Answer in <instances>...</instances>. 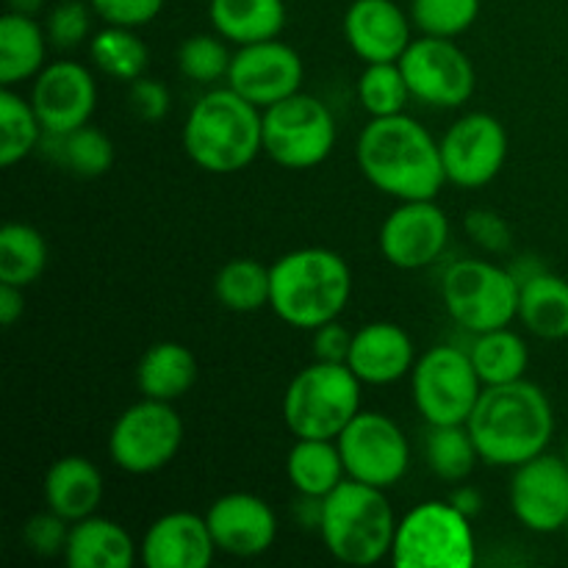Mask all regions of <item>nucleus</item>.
<instances>
[{"label":"nucleus","mask_w":568,"mask_h":568,"mask_svg":"<svg viewBox=\"0 0 568 568\" xmlns=\"http://www.w3.org/2000/svg\"><path fill=\"white\" fill-rule=\"evenodd\" d=\"M355 159L366 181L394 200H436L447 183L442 142L405 111L372 116L361 131Z\"/></svg>","instance_id":"f257e3e1"},{"label":"nucleus","mask_w":568,"mask_h":568,"mask_svg":"<svg viewBox=\"0 0 568 568\" xmlns=\"http://www.w3.org/2000/svg\"><path fill=\"white\" fill-rule=\"evenodd\" d=\"M466 427L480 460L510 469L547 453L555 436V410L547 392L521 377L483 388Z\"/></svg>","instance_id":"f03ea898"},{"label":"nucleus","mask_w":568,"mask_h":568,"mask_svg":"<svg viewBox=\"0 0 568 568\" xmlns=\"http://www.w3.org/2000/svg\"><path fill=\"white\" fill-rule=\"evenodd\" d=\"M183 148L211 175L247 170L264 150V111L236 89H211L189 109Z\"/></svg>","instance_id":"7ed1b4c3"},{"label":"nucleus","mask_w":568,"mask_h":568,"mask_svg":"<svg viewBox=\"0 0 568 568\" xmlns=\"http://www.w3.org/2000/svg\"><path fill=\"white\" fill-rule=\"evenodd\" d=\"M272 270L270 308L297 331H316L342 316L353 297L349 264L327 247H300L281 255Z\"/></svg>","instance_id":"20e7f679"},{"label":"nucleus","mask_w":568,"mask_h":568,"mask_svg":"<svg viewBox=\"0 0 568 568\" xmlns=\"http://www.w3.org/2000/svg\"><path fill=\"white\" fill-rule=\"evenodd\" d=\"M320 536L327 552L347 566H375L392 558L394 519L386 488L347 477L320 503Z\"/></svg>","instance_id":"39448f33"},{"label":"nucleus","mask_w":568,"mask_h":568,"mask_svg":"<svg viewBox=\"0 0 568 568\" xmlns=\"http://www.w3.org/2000/svg\"><path fill=\"white\" fill-rule=\"evenodd\" d=\"M361 386L347 364L314 361L283 394V422L294 438H338L361 410Z\"/></svg>","instance_id":"423d86ee"},{"label":"nucleus","mask_w":568,"mask_h":568,"mask_svg":"<svg viewBox=\"0 0 568 568\" xmlns=\"http://www.w3.org/2000/svg\"><path fill=\"white\" fill-rule=\"evenodd\" d=\"M392 564L397 568H471L477 564L471 519L442 499L416 505L397 521Z\"/></svg>","instance_id":"0eeeda50"},{"label":"nucleus","mask_w":568,"mask_h":568,"mask_svg":"<svg viewBox=\"0 0 568 568\" xmlns=\"http://www.w3.org/2000/svg\"><path fill=\"white\" fill-rule=\"evenodd\" d=\"M442 297L447 314L464 331H497L519 316V277L491 261H455L444 272Z\"/></svg>","instance_id":"6e6552de"},{"label":"nucleus","mask_w":568,"mask_h":568,"mask_svg":"<svg viewBox=\"0 0 568 568\" xmlns=\"http://www.w3.org/2000/svg\"><path fill=\"white\" fill-rule=\"evenodd\" d=\"M483 388L469 349L453 344L430 347L410 369V394L427 427L466 425Z\"/></svg>","instance_id":"1a4fd4ad"},{"label":"nucleus","mask_w":568,"mask_h":568,"mask_svg":"<svg viewBox=\"0 0 568 568\" xmlns=\"http://www.w3.org/2000/svg\"><path fill=\"white\" fill-rule=\"evenodd\" d=\"M336 148L333 111L314 94L297 92L264 109V153L286 170H314Z\"/></svg>","instance_id":"9d476101"},{"label":"nucleus","mask_w":568,"mask_h":568,"mask_svg":"<svg viewBox=\"0 0 568 568\" xmlns=\"http://www.w3.org/2000/svg\"><path fill=\"white\" fill-rule=\"evenodd\" d=\"M183 447V419L172 403L144 397L116 416L109 455L128 475H153L170 466Z\"/></svg>","instance_id":"9b49d317"},{"label":"nucleus","mask_w":568,"mask_h":568,"mask_svg":"<svg viewBox=\"0 0 568 568\" xmlns=\"http://www.w3.org/2000/svg\"><path fill=\"white\" fill-rule=\"evenodd\" d=\"M347 477L377 488L397 486L410 466V444L403 427L377 410H358L336 438Z\"/></svg>","instance_id":"f8f14e48"},{"label":"nucleus","mask_w":568,"mask_h":568,"mask_svg":"<svg viewBox=\"0 0 568 568\" xmlns=\"http://www.w3.org/2000/svg\"><path fill=\"white\" fill-rule=\"evenodd\" d=\"M399 67L410 94L433 109H460L475 94V64L447 37L422 33L408 44Z\"/></svg>","instance_id":"ddd939ff"},{"label":"nucleus","mask_w":568,"mask_h":568,"mask_svg":"<svg viewBox=\"0 0 568 568\" xmlns=\"http://www.w3.org/2000/svg\"><path fill=\"white\" fill-rule=\"evenodd\" d=\"M508 131L486 111H471L449 125L442 139V161L447 183L460 189L488 186L508 161Z\"/></svg>","instance_id":"4468645a"},{"label":"nucleus","mask_w":568,"mask_h":568,"mask_svg":"<svg viewBox=\"0 0 568 568\" xmlns=\"http://www.w3.org/2000/svg\"><path fill=\"white\" fill-rule=\"evenodd\" d=\"M510 510L521 527L538 536L564 530L568 521V464L564 455L541 453L514 466Z\"/></svg>","instance_id":"2eb2a0df"},{"label":"nucleus","mask_w":568,"mask_h":568,"mask_svg":"<svg viewBox=\"0 0 568 568\" xmlns=\"http://www.w3.org/2000/svg\"><path fill=\"white\" fill-rule=\"evenodd\" d=\"M303 78L305 67L297 50L281 39H266V42L244 44L233 53L227 87L264 111L297 94Z\"/></svg>","instance_id":"dca6fc26"},{"label":"nucleus","mask_w":568,"mask_h":568,"mask_svg":"<svg viewBox=\"0 0 568 568\" xmlns=\"http://www.w3.org/2000/svg\"><path fill=\"white\" fill-rule=\"evenodd\" d=\"M449 242V220L436 200H399L381 227V253L397 270L436 264Z\"/></svg>","instance_id":"f3484780"},{"label":"nucleus","mask_w":568,"mask_h":568,"mask_svg":"<svg viewBox=\"0 0 568 568\" xmlns=\"http://www.w3.org/2000/svg\"><path fill=\"white\" fill-rule=\"evenodd\" d=\"M31 105L44 133H70L87 125L98 109V83L78 61H53L33 78Z\"/></svg>","instance_id":"a211bd4d"},{"label":"nucleus","mask_w":568,"mask_h":568,"mask_svg":"<svg viewBox=\"0 0 568 568\" xmlns=\"http://www.w3.org/2000/svg\"><path fill=\"white\" fill-rule=\"evenodd\" d=\"M205 521L216 549L231 558H258L277 538L275 510L247 491H231L214 499Z\"/></svg>","instance_id":"6ab92c4d"},{"label":"nucleus","mask_w":568,"mask_h":568,"mask_svg":"<svg viewBox=\"0 0 568 568\" xmlns=\"http://www.w3.org/2000/svg\"><path fill=\"white\" fill-rule=\"evenodd\" d=\"M216 552L205 516L189 510L159 516L139 544V558L148 568H209Z\"/></svg>","instance_id":"aec40b11"},{"label":"nucleus","mask_w":568,"mask_h":568,"mask_svg":"<svg viewBox=\"0 0 568 568\" xmlns=\"http://www.w3.org/2000/svg\"><path fill=\"white\" fill-rule=\"evenodd\" d=\"M403 9L394 0H353L344 11V39L364 64L399 61L414 42Z\"/></svg>","instance_id":"412c9836"},{"label":"nucleus","mask_w":568,"mask_h":568,"mask_svg":"<svg viewBox=\"0 0 568 568\" xmlns=\"http://www.w3.org/2000/svg\"><path fill=\"white\" fill-rule=\"evenodd\" d=\"M414 364V342L394 322H369L353 333L347 366L364 386H392L410 375Z\"/></svg>","instance_id":"4be33fe9"},{"label":"nucleus","mask_w":568,"mask_h":568,"mask_svg":"<svg viewBox=\"0 0 568 568\" xmlns=\"http://www.w3.org/2000/svg\"><path fill=\"white\" fill-rule=\"evenodd\" d=\"M44 503L67 521L92 516L103 503V475L83 455H64L44 475Z\"/></svg>","instance_id":"5701e85b"},{"label":"nucleus","mask_w":568,"mask_h":568,"mask_svg":"<svg viewBox=\"0 0 568 568\" xmlns=\"http://www.w3.org/2000/svg\"><path fill=\"white\" fill-rule=\"evenodd\" d=\"M61 558L72 568H131L136 544L120 521L92 514L72 521Z\"/></svg>","instance_id":"b1692460"},{"label":"nucleus","mask_w":568,"mask_h":568,"mask_svg":"<svg viewBox=\"0 0 568 568\" xmlns=\"http://www.w3.org/2000/svg\"><path fill=\"white\" fill-rule=\"evenodd\" d=\"M521 325L544 342L568 338V281L549 270H536L519 281Z\"/></svg>","instance_id":"393cba45"},{"label":"nucleus","mask_w":568,"mask_h":568,"mask_svg":"<svg viewBox=\"0 0 568 568\" xmlns=\"http://www.w3.org/2000/svg\"><path fill=\"white\" fill-rule=\"evenodd\" d=\"M200 377V364L192 349L181 342H159L144 349L136 366V383L142 397L175 403L186 397Z\"/></svg>","instance_id":"a878e982"},{"label":"nucleus","mask_w":568,"mask_h":568,"mask_svg":"<svg viewBox=\"0 0 568 568\" xmlns=\"http://www.w3.org/2000/svg\"><path fill=\"white\" fill-rule=\"evenodd\" d=\"M209 20L222 39L244 48L281 37L288 11L283 0H211Z\"/></svg>","instance_id":"bb28decb"},{"label":"nucleus","mask_w":568,"mask_h":568,"mask_svg":"<svg viewBox=\"0 0 568 568\" xmlns=\"http://www.w3.org/2000/svg\"><path fill=\"white\" fill-rule=\"evenodd\" d=\"M286 475L303 499H325L347 480L342 449L336 438H294L288 449Z\"/></svg>","instance_id":"cd10ccee"},{"label":"nucleus","mask_w":568,"mask_h":568,"mask_svg":"<svg viewBox=\"0 0 568 568\" xmlns=\"http://www.w3.org/2000/svg\"><path fill=\"white\" fill-rule=\"evenodd\" d=\"M48 31L37 22V17L6 11L0 20V83H17L37 78L44 70L48 55Z\"/></svg>","instance_id":"c85d7f7f"},{"label":"nucleus","mask_w":568,"mask_h":568,"mask_svg":"<svg viewBox=\"0 0 568 568\" xmlns=\"http://www.w3.org/2000/svg\"><path fill=\"white\" fill-rule=\"evenodd\" d=\"M466 349H469L471 364H475L483 386H503V383L521 381L527 366H530V347L519 333L510 331V325L475 333V342Z\"/></svg>","instance_id":"c756f323"},{"label":"nucleus","mask_w":568,"mask_h":568,"mask_svg":"<svg viewBox=\"0 0 568 568\" xmlns=\"http://www.w3.org/2000/svg\"><path fill=\"white\" fill-rule=\"evenodd\" d=\"M214 297L222 308L255 314L272 297V270L255 258H231L214 277Z\"/></svg>","instance_id":"7c9ffc66"},{"label":"nucleus","mask_w":568,"mask_h":568,"mask_svg":"<svg viewBox=\"0 0 568 568\" xmlns=\"http://www.w3.org/2000/svg\"><path fill=\"white\" fill-rule=\"evenodd\" d=\"M48 266V242L26 222H9L0 231V283L28 288Z\"/></svg>","instance_id":"2f4dec72"},{"label":"nucleus","mask_w":568,"mask_h":568,"mask_svg":"<svg viewBox=\"0 0 568 568\" xmlns=\"http://www.w3.org/2000/svg\"><path fill=\"white\" fill-rule=\"evenodd\" d=\"M89 55L103 75L122 83H133L136 78H142L150 59L148 44L142 42V37H136V28L122 26H105L103 31L94 33L89 42Z\"/></svg>","instance_id":"473e14b6"},{"label":"nucleus","mask_w":568,"mask_h":568,"mask_svg":"<svg viewBox=\"0 0 568 568\" xmlns=\"http://www.w3.org/2000/svg\"><path fill=\"white\" fill-rule=\"evenodd\" d=\"M53 148L50 155L78 178H100L114 164V142L100 128L81 125L70 133H44Z\"/></svg>","instance_id":"72a5a7b5"},{"label":"nucleus","mask_w":568,"mask_h":568,"mask_svg":"<svg viewBox=\"0 0 568 568\" xmlns=\"http://www.w3.org/2000/svg\"><path fill=\"white\" fill-rule=\"evenodd\" d=\"M44 128L31 100L11 87L0 89V164L14 166L42 144Z\"/></svg>","instance_id":"f704fd0d"},{"label":"nucleus","mask_w":568,"mask_h":568,"mask_svg":"<svg viewBox=\"0 0 568 568\" xmlns=\"http://www.w3.org/2000/svg\"><path fill=\"white\" fill-rule=\"evenodd\" d=\"M427 466L444 483H460L475 471L480 453L466 425H430L425 442Z\"/></svg>","instance_id":"c9c22d12"},{"label":"nucleus","mask_w":568,"mask_h":568,"mask_svg":"<svg viewBox=\"0 0 568 568\" xmlns=\"http://www.w3.org/2000/svg\"><path fill=\"white\" fill-rule=\"evenodd\" d=\"M408 98H414L403 75L399 61H377L366 64L358 78V100L369 116L403 114Z\"/></svg>","instance_id":"e433bc0d"},{"label":"nucleus","mask_w":568,"mask_h":568,"mask_svg":"<svg viewBox=\"0 0 568 568\" xmlns=\"http://www.w3.org/2000/svg\"><path fill=\"white\" fill-rule=\"evenodd\" d=\"M233 53L220 33H192L178 48V70L194 83H214L227 78Z\"/></svg>","instance_id":"4c0bfd02"},{"label":"nucleus","mask_w":568,"mask_h":568,"mask_svg":"<svg viewBox=\"0 0 568 568\" xmlns=\"http://www.w3.org/2000/svg\"><path fill=\"white\" fill-rule=\"evenodd\" d=\"M480 17V0H414L410 20L427 37L455 39Z\"/></svg>","instance_id":"58836bf2"},{"label":"nucleus","mask_w":568,"mask_h":568,"mask_svg":"<svg viewBox=\"0 0 568 568\" xmlns=\"http://www.w3.org/2000/svg\"><path fill=\"white\" fill-rule=\"evenodd\" d=\"M92 6L81 3V0H61L59 6H53L48 11V22H44L50 42L61 50H72L87 42L89 28H92Z\"/></svg>","instance_id":"ea45409f"},{"label":"nucleus","mask_w":568,"mask_h":568,"mask_svg":"<svg viewBox=\"0 0 568 568\" xmlns=\"http://www.w3.org/2000/svg\"><path fill=\"white\" fill-rule=\"evenodd\" d=\"M70 527L72 521H67L55 510H39L28 519L26 530H22V541L39 558H55V555H64Z\"/></svg>","instance_id":"a19ab883"},{"label":"nucleus","mask_w":568,"mask_h":568,"mask_svg":"<svg viewBox=\"0 0 568 568\" xmlns=\"http://www.w3.org/2000/svg\"><path fill=\"white\" fill-rule=\"evenodd\" d=\"M466 233L471 242L486 253H508L514 244V231H510L508 220L491 209H475L466 216Z\"/></svg>","instance_id":"79ce46f5"},{"label":"nucleus","mask_w":568,"mask_h":568,"mask_svg":"<svg viewBox=\"0 0 568 568\" xmlns=\"http://www.w3.org/2000/svg\"><path fill=\"white\" fill-rule=\"evenodd\" d=\"M89 6L105 26L142 28L161 14L164 0H89Z\"/></svg>","instance_id":"37998d69"},{"label":"nucleus","mask_w":568,"mask_h":568,"mask_svg":"<svg viewBox=\"0 0 568 568\" xmlns=\"http://www.w3.org/2000/svg\"><path fill=\"white\" fill-rule=\"evenodd\" d=\"M128 105H131L133 114L144 122H161L172 109V98L170 89L164 87L155 78H136L128 89Z\"/></svg>","instance_id":"c03bdc74"},{"label":"nucleus","mask_w":568,"mask_h":568,"mask_svg":"<svg viewBox=\"0 0 568 568\" xmlns=\"http://www.w3.org/2000/svg\"><path fill=\"white\" fill-rule=\"evenodd\" d=\"M314 333V358L325 364H347L349 347H353V333L338 320L325 322Z\"/></svg>","instance_id":"a18cd8bd"},{"label":"nucleus","mask_w":568,"mask_h":568,"mask_svg":"<svg viewBox=\"0 0 568 568\" xmlns=\"http://www.w3.org/2000/svg\"><path fill=\"white\" fill-rule=\"evenodd\" d=\"M26 288L0 283V325L11 327L22 314H26Z\"/></svg>","instance_id":"49530a36"},{"label":"nucleus","mask_w":568,"mask_h":568,"mask_svg":"<svg viewBox=\"0 0 568 568\" xmlns=\"http://www.w3.org/2000/svg\"><path fill=\"white\" fill-rule=\"evenodd\" d=\"M449 503L455 505V508L460 510V514H466L471 519V516H477L480 514V508H483V499H480V494L475 491V488L471 486H466V488H458V491L453 494V497H449Z\"/></svg>","instance_id":"de8ad7c7"},{"label":"nucleus","mask_w":568,"mask_h":568,"mask_svg":"<svg viewBox=\"0 0 568 568\" xmlns=\"http://www.w3.org/2000/svg\"><path fill=\"white\" fill-rule=\"evenodd\" d=\"M42 9L44 0H9V11H17V14L37 17Z\"/></svg>","instance_id":"09e8293b"},{"label":"nucleus","mask_w":568,"mask_h":568,"mask_svg":"<svg viewBox=\"0 0 568 568\" xmlns=\"http://www.w3.org/2000/svg\"><path fill=\"white\" fill-rule=\"evenodd\" d=\"M564 458H566V464H568V442H566V449H564Z\"/></svg>","instance_id":"8fccbe9b"},{"label":"nucleus","mask_w":568,"mask_h":568,"mask_svg":"<svg viewBox=\"0 0 568 568\" xmlns=\"http://www.w3.org/2000/svg\"><path fill=\"white\" fill-rule=\"evenodd\" d=\"M564 532H566V541H568V521H566V527H564Z\"/></svg>","instance_id":"3c124183"}]
</instances>
